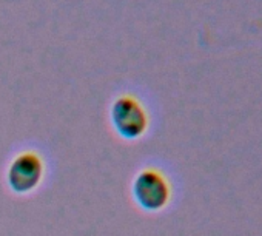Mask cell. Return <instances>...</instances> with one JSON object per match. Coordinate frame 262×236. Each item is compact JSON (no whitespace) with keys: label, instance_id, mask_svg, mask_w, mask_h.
Returning a JSON list of instances; mask_svg holds the SVG:
<instances>
[{"label":"cell","instance_id":"obj_1","mask_svg":"<svg viewBox=\"0 0 262 236\" xmlns=\"http://www.w3.org/2000/svg\"><path fill=\"white\" fill-rule=\"evenodd\" d=\"M111 121L116 132L125 139L141 138L148 127V117L142 103L131 96H120L114 100Z\"/></svg>","mask_w":262,"mask_h":236},{"label":"cell","instance_id":"obj_2","mask_svg":"<svg viewBox=\"0 0 262 236\" xmlns=\"http://www.w3.org/2000/svg\"><path fill=\"white\" fill-rule=\"evenodd\" d=\"M133 196L144 210L158 211L167 205L170 199V187L159 171L144 170L133 182Z\"/></svg>","mask_w":262,"mask_h":236},{"label":"cell","instance_id":"obj_3","mask_svg":"<svg viewBox=\"0 0 262 236\" xmlns=\"http://www.w3.org/2000/svg\"><path fill=\"white\" fill-rule=\"evenodd\" d=\"M43 162L36 153L19 155L8 168V185L13 191L25 195L33 191L42 181Z\"/></svg>","mask_w":262,"mask_h":236}]
</instances>
